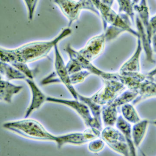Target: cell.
Returning a JSON list of instances; mask_svg holds the SVG:
<instances>
[{
	"mask_svg": "<svg viewBox=\"0 0 156 156\" xmlns=\"http://www.w3.org/2000/svg\"><path fill=\"white\" fill-rule=\"evenodd\" d=\"M25 81L30 88L32 94L31 103L26 110L24 115L25 118H27L35 110L40 108L45 101H46L47 97L42 92L33 80L27 79Z\"/></svg>",
	"mask_w": 156,
	"mask_h": 156,
	"instance_id": "cell-9",
	"label": "cell"
},
{
	"mask_svg": "<svg viewBox=\"0 0 156 156\" xmlns=\"http://www.w3.org/2000/svg\"><path fill=\"white\" fill-rule=\"evenodd\" d=\"M117 107L113 102L102 107V118L105 126H114L116 124L118 117Z\"/></svg>",
	"mask_w": 156,
	"mask_h": 156,
	"instance_id": "cell-18",
	"label": "cell"
},
{
	"mask_svg": "<svg viewBox=\"0 0 156 156\" xmlns=\"http://www.w3.org/2000/svg\"><path fill=\"white\" fill-rule=\"evenodd\" d=\"M59 148L67 144L80 146L89 143L83 132H74L57 136L55 141Z\"/></svg>",
	"mask_w": 156,
	"mask_h": 156,
	"instance_id": "cell-12",
	"label": "cell"
},
{
	"mask_svg": "<svg viewBox=\"0 0 156 156\" xmlns=\"http://www.w3.org/2000/svg\"><path fill=\"white\" fill-rule=\"evenodd\" d=\"M69 21V27L78 19L81 12L87 10L100 16V14L92 0H53Z\"/></svg>",
	"mask_w": 156,
	"mask_h": 156,
	"instance_id": "cell-5",
	"label": "cell"
},
{
	"mask_svg": "<svg viewBox=\"0 0 156 156\" xmlns=\"http://www.w3.org/2000/svg\"><path fill=\"white\" fill-rule=\"evenodd\" d=\"M105 142L101 138H98L89 142L88 150L93 154L100 153L105 147Z\"/></svg>",
	"mask_w": 156,
	"mask_h": 156,
	"instance_id": "cell-25",
	"label": "cell"
},
{
	"mask_svg": "<svg viewBox=\"0 0 156 156\" xmlns=\"http://www.w3.org/2000/svg\"><path fill=\"white\" fill-rule=\"evenodd\" d=\"M91 74L87 70H82L70 75V79L72 85L81 83Z\"/></svg>",
	"mask_w": 156,
	"mask_h": 156,
	"instance_id": "cell-26",
	"label": "cell"
},
{
	"mask_svg": "<svg viewBox=\"0 0 156 156\" xmlns=\"http://www.w3.org/2000/svg\"><path fill=\"white\" fill-rule=\"evenodd\" d=\"M151 44H152V45H153L152 49H153V52L156 53V34L152 37Z\"/></svg>",
	"mask_w": 156,
	"mask_h": 156,
	"instance_id": "cell-29",
	"label": "cell"
},
{
	"mask_svg": "<svg viewBox=\"0 0 156 156\" xmlns=\"http://www.w3.org/2000/svg\"><path fill=\"white\" fill-rule=\"evenodd\" d=\"M140 1H141V0H131V2H132V5H134L139 3Z\"/></svg>",
	"mask_w": 156,
	"mask_h": 156,
	"instance_id": "cell-31",
	"label": "cell"
},
{
	"mask_svg": "<svg viewBox=\"0 0 156 156\" xmlns=\"http://www.w3.org/2000/svg\"><path fill=\"white\" fill-rule=\"evenodd\" d=\"M143 156H146L145 155L143 154Z\"/></svg>",
	"mask_w": 156,
	"mask_h": 156,
	"instance_id": "cell-33",
	"label": "cell"
},
{
	"mask_svg": "<svg viewBox=\"0 0 156 156\" xmlns=\"http://www.w3.org/2000/svg\"><path fill=\"white\" fill-rule=\"evenodd\" d=\"M23 87L11 83L8 80L0 81V97L1 100L7 103L12 102L14 95L19 93Z\"/></svg>",
	"mask_w": 156,
	"mask_h": 156,
	"instance_id": "cell-15",
	"label": "cell"
},
{
	"mask_svg": "<svg viewBox=\"0 0 156 156\" xmlns=\"http://www.w3.org/2000/svg\"><path fill=\"white\" fill-rule=\"evenodd\" d=\"M55 51V71L41 81L43 85L52 83H62L67 89L75 100H78L79 94L71 83L70 75L68 72L67 66L65 64L62 55L59 50L58 45L54 48Z\"/></svg>",
	"mask_w": 156,
	"mask_h": 156,
	"instance_id": "cell-4",
	"label": "cell"
},
{
	"mask_svg": "<svg viewBox=\"0 0 156 156\" xmlns=\"http://www.w3.org/2000/svg\"></svg>",
	"mask_w": 156,
	"mask_h": 156,
	"instance_id": "cell-34",
	"label": "cell"
},
{
	"mask_svg": "<svg viewBox=\"0 0 156 156\" xmlns=\"http://www.w3.org/2000/svg\"><path fill=\"white\" fill-rule=\"evenodd\" d=\"M106 42V35L103 32L90 38L85 46L78 52L83 58L91 62L103 52Z\"/></svg>",
	"mask_w": 156,
	"mask_h": 156,
	"instance_id": "cell-8",
	"label": "cell"
},
{
	"mask_svg": "<svg viewBox=\"0 0 156 156\" xmlns=\"http://www.w3.org/2000/svg\"><path fill=\"white\" fill-rule=\"evenodd\" d=\"M121 111L122 116L130 123L134 124L141 120L137 111L132 104L127 103L122 105Z\"/></svg>",
	"mask_w": 156,
	"mask_h": 156,
	"instance_id": "cell-21",
	"label": "cell"
},
{
	"mask_svg": "<svg viewBox=\"0 0 156 156\" xmlns=\"http://www.w3.org/2000/svg\"><path fill=\"white\" fill-rule=\"evenodd\" d=\"M46 101L60 104L73 109L81 117L88 127L97 128L102 131V123L96 120L92 115L90 110L84 103L77 100H67L53 97H47Z\"/></svg>",
	"mask_w": 156,
	"mask_h": 156,
	"instance_id": "cell-6",
	"label": "cell"
},
{
	"mask_svg": "<svg viewBox=\"0 0 156 156\" xmlns=\"http://www.w3.org/2000/svg\"><path fill=\"white\" fill-rule=\"evenodd\" d=\"M146 75V78L141 83L138 90V95L132 102L133 105L151 97H156V76Z\"/></svg>",
	"mask_w": 156,
	"mask_h": 156,
	"instance_id": "cell-10",
	"label": "cell"
},
{
	"mask_svg": "<svg viewBox=\"0 0 156 156\" xmlns=\"http://www.w3.org/2000/svg\"><path fill=\"white\" fill-rule=\"evenodd\" d=\"M38 1V0H24L27 10L28 19L30 21L33 20L34 17Z\"/></svg>",
	"mask_w": 156,
	"mask_h": 156,
	"instance_id": "cell-27",
	"label": "cell"
},
{
	"mask_svg": "<svg viewBox=\"0 0 156 156\" xmlns=\"http://www.w3.org/2000/svg\"><path fill=\"white\" fill-rule=\"evenodd\" d=\"M153 125L155 126H156V120H154V121H152V122H151Z\"/></svg>",
	"mask_w": 156,
	"mask_h": 156,
	"instance_id": "cell-32",
	"label": "cell"
},
{
	"mask_svg": "<svg viewBox=\"0 0 156 156\" xmlns=\"http://www.w3.org/2000/svg\"><path fill=\"white\" fill-rule=\"evenodd\" d=\"M100 1L104 4L112 7L114 3V0H100Z\"/></svg>",
	"mask_w": 156,
	"mask_h": 156,
	"instance_id": "cell-28",
	"label": "cell"
},
{
	"mask_svg": "<svg viewBox=\"0 0 156 156\" xmlns=\"http://www.w3.org/2000/svg\"><path fill=\"white\" fill-rule=\"evenodd\" d=\"M92 1L100 13L104 31L109 25L122 29L125 32L130 33L137 38L139 37L137 31L134 30L131 27L130 18L127 15L117 13L113 10L111 7L103 3L100 0H92Z\"/></svg>",
	"mask_w": 156,
	"mask_h": 156,
	"instance_id": "cell-3",
	"label": "cell"
},
{
	"mask_svg": "<svg viewBox=\"0 0 156 156\" xmlns=\"http://www.w3.org/2000/svg\"><path fill=\"white\" fill-rule=\"evenodd\" d=\"M0 70L1 75L7 80H25L27 78L17 69L9 63L1 61Z\"/></svg>",
	"mask_w": 156,
	"mask_h": 156,
	"instance_id": "cell-20",
	"label": "cell"
},
{
	"mask_svg": "<svg viewBox=\"0 0 156 156\" xmlns=\"http://www.w3.org/2000/svg\"><path fill=\"white\" fill-rule=\"evenodd\" d=\"M147 75L151 77L156 76V68L149 72Z\"/></svg>",
	"mask_w": 156,
	"mask_h": 156,
	"instance_id": "cell-30",
	"label": "cell"
},
{
	"mask_svg": "<svg viewBox=\"0 0 156 156\" xmlns=\"http://www.w3.org/2000/svg\"><path fill=\"white\" fill-rule=\"evenodd\" d=\"M78 99L79 101L85 103L89 108L93 117L100 122H101L102 106L94 102L90 97H86L78 94Z\"/></svg>",
	"mask_w": 156,
	"mask_h": 156,
	"instance_id": "cell-22",
	"label": "cell"
},
{
	"mask_svg": "<svg viewBox=\"0 0 156 156\" xmlns=\"http://www.w3.org/2000/svg\"><path fill=\"white\" fill-rule=\"evenodd\" d=\"M119 6V13L127 15L132 21H134V10L131 0H116Z\"/></svg>",
	"mask_w": 156,
	"mask_h": 156,
	"instance_id": "cell-23",
	"label": "cell"
},
{
	"mask_svg": "<svg viewBox=\"0 0 156 156\" xmlns=\"http://www.w3.org/2000/svg\"><path fill=\"white\" fill-rule=\"evenodd\" d=\"M115 125L116 128L122 133L125 138L130 149V156H137L136 147L133 141L131 123L126 121L122 115H120L118 116Z\"/></svg>",
	"mask_w": 156,
	"mask_h": 156,
	"instance_id": "cell-13",
	"label": "cell"
},
{
	"mask_svg": "<svg viewBox=\"0 0 156 156\" xmlns=\"http://www.w3.org/2000/svg\"><path fill=\"white\" fill-rule=\"evenodd\" d=\"M71 33V28L66 27L49 41L31 42L12 49L1 48V61L8 63L19 61L27 64L39 60L47 56L60 41L70 35Z\"/></svg>",
	"mask_w": 156,
	"mask_h": 156,
	"instance_id": "cell-1",
	"label": "cell"
},
{
	"mask_svg": "<svg viewBox=\"0 0 156 156\" xmlns=\"http://www.w3.org/2000/svg\"><path fill=\"white\" fill-rule=\"evenodd\" d=\"M150 122L147 119L141 120L132 127L133 141L136 147H139L143 141Z\"/></svg>",
	"mask_w": 156,
	"mask_h": 156,
	"instance_id": "cell-17",
	"label": "cell"
},
{
	"mask_svg": "<svg viewBox=\"0 0 156 156\" xmlns=\"http://www.w3.org/2000/svg\"><path fill=\"white\" fill-rule=\"evenodd\" d=\"M3 127L25 138L37 141L55 142L56 136L49 132L36 120L27 119L6 122Z\"/></svg>",
	"mask_w": 156,
	"mask_h": 156,
	"instance_id": "cell-2",
	"label": "cell"
},
{
	"mask_svg": "<svg viewBox=\"0 0 156 156\" xmlns=\"http://www.w3.org/2000/svg\"><path fill=\"white\" fill-rule=\"evenodd\" d=\"M100 137L108 147L120 142H126L122 133L113 126H105L102 130Z\"/></svg>",
	"mask_w": 156,
	"mask_h": 156,
	"instance_id": "cell-16",
	"label": "cell"
},
{
	"mask_svg": "<svg viewBox=\"0 0 156 156\" xmlns=\"http://www.w3.org/2000/svg\"><path fill=\"white\" fill-rule=\"evenodd\" d=\"M135 22L137 29L136 31L139 34V38L141 39L142 41L143 48L144 50L146 56L147 60L150 63L153 64L154 63L155 61L153 58V51L151 46V44L148 40L145 29L140 18L137 16L136 18Z\"/></svg>",
	"mask_w": 156,
	"mask_h": 156,
	"instance_id": "cell-14",
	"label": "cell"
},
{
	"mask_svg": "<svg viewBox=\"0 0 156 156\" xmlns=\"http://www.w3.org/2000/svg\"><path fill=\"white\" fill-rule=\"evenodd\" d=\"M133 7L134 11L137 13V16L140 18L147 34L150 19L147 0H141L139 3L133 5Z\"/></svg>",
	"mask_w": 156,
	"mask_h": 156,
	"instance_id": "cell-19",
	"label": "cell"
},
{
	"mask_svg": "<svg viewBox=\"0 0 156 156\" xmlns=\"http://www.w3.org/2000/svg\"><path fill=\"white\" fill-rule=\"evenodd\" d=\"M9 64L17 69L22 74H24L27 79L31 80H33L34 79L35 70H32L29 68L27 63L19 61H14Z\"/></svg>",
	"mask_w": 156,
	"mask_h": 156,
	"instance_id": "cell-24",
	"label": "cell"
},
{
	"mask_svg": "<svg viewBox=\"0 0 156 156\" xmlns=\"http://www.w3.org/2000/svg\"><path fill=\"white\" fill-rule=\"evenodd\" d=\"M103 86L90 97L94 102L101 106L113 101L127 88L125 84L118 81L103 80Z\"/></svg>",
	"mask_w": 156,
	"mask_h": 156,
	"instance_id": "cell-7",
	"label": "cell"
},
{
	"mask_svg": "<svg viewBox=\"0 0 156 156\" xmlns=\"http://www.w3.org/2000/svg\"><path fill=\"white\" fill-rule=\"evenodd\" d=\"M137 38V46L134 53L121 66L120 72H140L141 70L140 57L143 47L141 39L139 37Z\"/></svg>",
	"mask_w": 156,
	"mask_h": 156,
	"instance_id": "cell-11",
	"label": "cell"
}]
</instances>
